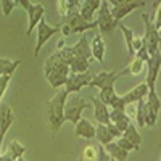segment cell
I'll return each mask as SVG.
<instances>
[{
  "mask_svg": "<svg viewBox=\"0 0 161 161\" xmlns=\"http://www.w3.org/2000/svg\"><path fill=\"white\" fill-rule=\"evenodd\" d=\"M44 74H45L48 84L52 87L60 89V87L64 86L66 79H68V76H69V64L61 58L58 50L55 53H52V55L45 60Z\"/></svg>",
  "mask_w": 161,
  "mask_h": 161,
  "instance_id": "obj_1",
  "label": "cell"
},
{
  "mask_svg": "<svg viewBox=\"0 0 161 161\" xmlns=\"http://www.w3.org/2000/svg\"><path fill=\"white\" fill-rule=\"evenodd\" d=\"M66 98H68V93L64 92V89H60L55 95H53V98L48 102V105H47V123H48L50 134L53 137L58 136L61 126L64 124L63 110H64Z\"/></svg>",
  "mask_w": 161,
  "mask_h": 161,
  "instance_id": "obj_2",
  "label": "cell"
},
{
  "mask_svg": "<svg viewBox=\"0 0 161 161\" xmlns=\"http://www.w3.org/2000/svg\"><path fill=\"white\" fill-rule=\"evenodd\" d=\"M89 29H97V23L95 21H92V23L84 21L77 11L71 13L69 16H66L64 23L60 26V32L63 37H69L73 34H86Z\"/></svg>",
  "mask_w": 161,
  "mask_h": 161,
  "instance_id": "obj_3",
  "label": "cell"
},
{
  "mask_svg": "<svg viewBox=\"0 0 161 161\" xmlns=\"http://www.w3.org/2000/svg\"><path fill=\"white\" fill-rule=\"evenodd\" d=\"M89 106H90L89 100L79 97V95H74V93H73V97L68 95V98H66V102H64V110H63L64 123L69 121V123L76 124L77 121L82 118V111L86 108H89Z\"/></svg>",
  "mask_w": 161,
  "mask_h": 161,
  "instance_id": "obj_4",
  "label": "cell"
},
{
  "mask_svg": "<svg viewBox=\"0 0 161 161\" xmlns=\"http://www.w3.org/2000/svg\"><path fill=\"white\" fill-rule=\"evenodd\" d=\"M108 5H110V11H111L113 19L119 24L124 16L130 15L134 10L145 7L147 2L145 0H140V2H137V0H108Z\"/></svg>",
  "mask_w": 161,
  "mask_h": 161,
  "instance_id": "obj_5",
  "label": "cell"
},
{
  "mask_svg": "<svg viewBox=\"0 0 161 161\" xmlns=\"http://www.w3.org/2000/svg\"><path fill=\"white\" fill-rule=\"evenodd\" d=\"M142 19L145 23V34L142 36V45L148 53V57H155L156 53H159V32L153 28L150 16L147 13L142 15Z\"/></svg>",
  "mask_w": 161,
  "mask_h": 161,
  "instance_id": "obj_6",
  "label": "cell"
},
{
  "mask_svg": "<svg viewBox=\"0 0 161 161\" xmlns=\"http://www.w3.org/2000/svg\"><path fill=\"white\" fill-rule=\"evenodd\" d=\"M97 11H98V16H97V19H95L97 29H100L102 34H111V32L116 29L118 23H116V21L113 19V16H111L108 0H102Z\"/></svg>",
  "mask_w": 161,
  "mask_h": 161,
  "instance_id": "obj_7",
  "label": "cell"
},
{
  "mask_svg": "<svg viewBox=\"0 0 161 161\" xmlns=\"http://www.w3.org/2000/svg\"><path fill=\"white\" fill-rule=\"evenodd\" d=\"M18 5H21L26 13H28V18H29V24H28V29H26V36H31V32L37 28V24L40 19H44V7L42 3H34L29 2V0H19Z\"/></svg>",
  "mask_w": 161,
  "mask_h": 161,
  "instance_id": "obj_8",
  "label": "cell"
},
{
  "mask_svg": "<svg viewBox=\"0 0 161 161\" xmlns=\"http://www.w3.org/2000/svg\"><path fill=\"white\" fill-rule=\"evenodd\" d=\"M159 114V97L155 92H148L143 102V121L145 126H155Z\"/></svg>",
  "mask_w": 161,
  "mask_h": 161,
  "instance_id": "obj_9",
  "label": "cell"
},
{
  "mask_svg": "<svg viewBox=\"0 0 161 161\" xmlns=\"http://www.w3.org/2000/svg\"><path fill=\"white\" fill-rule=\"evenodd\" d=\"M127 69H123V71H102V73H95L92 77V80L89 82L87 87L90 89H105V87H114V82L116 80L126 74Z\"/></svg>",
  "mask_w": 161,
  "mask_h": 161,
  "instance_id": "obj_10",
  "label": "cell"
},
{
  "mask_svg": "<svg viewBox=\"0 0 161 161\" xmlns=\"http://www.w3.org/2000/svg\"><path fill=\"white\" fill-rule=\"evenodd\" d=\"M60 32V26H52L48 24L45 19H40L37 24V44H36V50H34V55L37 57L42 47L48 42V40Z\"/></svg>",
  "mask_w": 161,
  "mask_h": 161,
  "instance_id": "obj_11",
  "label": "cell"
},
{
  "mask_svg": "<svg viewBox=\"0 0 161 161\" xmlns=\"http://www.w3.org/2000/svg\"><path fill=\"white\" fill-rule=\"evenodd\" d=\"M93 77V73L87 71V73H82V74H71L68 76V79H66V82L63 86L64 92L68 93V95H73V93H79L80 89L89 86V82L92 80Z\"/></svg>",
  "mask_w": 161,
  "mask_h": 161,
  "instance_id": "obj_12",
  "label": "cell"
},
{
  "mask_svg": "<svg viewBox=\"0 0 161 161\" xmlns=\"http://www.w3.org/2000/svg\"><path fill=\"white\" fill-rule=\"evenodd\" d=\"M13 121H15V114H13L11 106L7 103H0V147L3 145V139L8 129L11 127Z\"/></svg>",
  "mask_w": 161,
  "mask_h": 161,
  "instance_id": "obj_13",
  "label": "cell"
},
{
  "mask_svg": "<svg viewBox=\"0 0 161 161\" xmlns=\"http://www.w3.org/2000/svg\"><path fill=\"white\" fill-rule=\"evenodd\" d=\"M161 57L159 53H156L155 57H150L148 61H147V66H148V73H147V80L145 84L148 87V92H155V84L158 79V73H159V64H161Z\"/></svg>",
  "mask_w": 161,
  "mask_h": 161,
  "instance_id": "obj_14",
  "label": "cell"
},
{
  "mask_svg": "<svg viewBox=\"0 0 161 161\" xmlns=\"http://www.w3.org/2000/svg\"><path fill=\"white\" fill-rule=\"evenodd\" d=\"M147 93H148V87H147V84L145 82L137 84L132 90H129L126 95H121V100H123L124 108L129 106V105H132V103H137L139 100H143L147 97Z\"/></svg>",
  "mask_w": 161,
  "mask_h": 161,
  "instance_id": "obj_15",
  "label": "cell"
},
{
  "mask_svg": "<svg viewBox=\"0 0 161 161\" xmlns=\"http://www.w3.org/2000/svg\"><path fill=\"white\" fill-rule=\"evenodd\" d=\"M90 103L93 105V118L98 124H110V106H106L98 97H90Z\"/></svg>",
  "mask_w": 161,
  "mask_h": 161,
  "instance_id": "obj_16",
  "label": "cell"
},
{
  "mask_svg": "<svg viewBox=\"0 0 161 161\" xmlns=\"http://www.w3.org/2000/svg\"><path fill=\"white\" fill-rule=\"evenodd\" d=\"M98 7H100V0H80L77 13L80 15V18H82L84 21L92 23L93 15H95V11L98 10Z\"/></svg>",
  "mask_w": 161,
  "mask_h": 161,
  "instance_id": "obj_17",
  "label": "cell"
},
{
  "mask_svg": "<svg viewBox=\"0 0 161 161\" xmlns=\"http://www.w3.org/2000/svg\"><path fill=\"white\" fill-rule=\"evenodd\" d=\"M74 136L80 139H95V126H93L89 119L80 118L77 123L74 124Z\"/></svg>",
  "mask_w": 161,
  "mask_h": 161,
  "instance_id": "obj_18",
  "label": "cell"
},
{
  "mask_svg": "<svg viewBox=\"0 0 161 161\" xmlns=\"http://www.w3.org/2000/svg\"><path fill=\"white\" fill-rule=\"evenodd\" d=\"M110 124H113L118 130L124 132L127 129V126L130 124V118L123 110H111L110 108Z\"/></svg>",
  "mask_w": 161,
  "mask_h": 161,
  "instance_id": "obj_19",
  "label": "cell"
},
{
  "mask_svg": "<svg viewBox=\"0 0 161 161\" xmlns=\"http://www.w3.org/2000/svg\"><path fill=\"white\" fill-rule=\"evenodd\" d=\"M90 52H92V58H95L97 61H103L105 60V42H103V37L100 34H95V37L92 39L90 42Z\"/></svg>",
  "mask_w": 161,
  "mask_h": 161,
  "instance_id": "obj_20",
  "label": "cell"
},
{
  "mask_svg": "<svg viewBox=\"0 0 161 161\" xmlns=\"http://www.w3.org/2000/svg\"><path fill=\"white\" fill-rule=\"evenodd\" d=\"M3 150V148H2ZM24 153H26V147L21 145L18 140H11L8 145H7V150L2 152V155L8 156L10 159H15L18 161L19 158H24Z\"/></svg>",
  "mask_w": 161,
  "mask_h": 161,
  "instance_id": "obj_21",
  "label": "cell"
},
{
  "mask_svg": "<svg viewBox=\"0 0 161 161\" xmlns=\"http://www.w3.org/2000/svg\"><path fill=\"white\" fill-rule=\"evenodd\" d=\"M79 3H80V0H58L57 2L58 15L63 16V18L69 16L71 13L79 10Z\"/></svg>",
  "mask_w": 161,
  "mask_h": 161,
  "instance_id": "obj_22",
  "label": "cell"
},
{
  "mask_svg": "<svg viewBox=\"0 0 161 161\" xmlns=\"http://www.w3.org/2000/svg\"><path fill=\"white\" fill-rule=\"evenodd\" d=\"M103 148H105V152L108 153V156H110L111 159H116V161H126L127 156H129V153H127L126 150L121 148V147H119L114 140L110 142L108 145H105Z\"/></svg>",
  "mask_w": 161,
  "mask_h": 161,
  "instance_id": "obj_23",
  "label": "cell"
},
{
  "mask_svg": "<svg viewBox=\"0 0 161 161\" xmlns=\"http://www.w3.org/2000/svg\"><path fill=\"white\" fill-rule=\"evenodd\" d=\"M121 137L126 139L130 145H134V147H136V148L139 150V147H140V143H142V137H140V134H139L137 127L134 126V124H129L127 129H126L123 134H121Z\"/></svg>",
  "mask_w": 161,
  "mask_h": 161,
  "instance_id": "obj_24",
  "label": "cell"
},
{
  "mask_svg": "<svg viewBox=\"0 0 161 161\" xmlns=\"http://www.w3.org/2000/svg\"><path fill=\"white\" fill-rule=\"evenodd\" d=\"M21 60H10V58H0V76H13L15 71L19 68Z\"/></svg>",
  "mask_w": 161,
  "mask_h": 161,
  "instance_id": "obj_25",
  "label": "cell"
},
{
  "mask_svg": "<svg viewBox=\"0 0 161 161\" xmlns=\"http://www.w3.org/2000/svg\"><path fill=\"white\" fill-rule=\"evenodd\" d=\"M95 139L98 140V143H100L102 147L108 145L110 142L114 140V137L111 136L108 126H105V124H97V126H95Z\"/></svg>",
  "mask_w": 161,
  "mask_h": 161,
  "instance_id": "obj_26",
  "label": "cell"
},
{
  "mask_svg": "<svg viewBox=\"0 0 161 161\" xmlns=\"http://www.w3.org/2000/svg\"><path fill=\"white\" fill-rule=\"evenodd\" d=\"M119 29L123 31L124 34V39H126V44H127V53H129V57H134V50H132V44H134V37H136V34H134L127 26H124L123 23H119Z\"/></svg>",
  "mask_w": 161,
  "mask_h": 161,
  "instance_id": "obj_27",
  "label": "cell"
},
{
  "mask_svg": "<svg viewBox=\"0 0 161 161\" xmlns=\"http://www.w3.org/2000/svg\"><path fill=\"white\" fill-rule=\"evenodd\" d=\"M143 68H145V61H142V60H139V58H136L134 57V60L130 61V64L127 66V73H130L132 76H139L142 71H143Z\"/></svg>",
  "mask_w": 161,
  "mask_h": 161,
  "instance_id": "obj_28",
  "label": "cell"
},
{
  "mask_svg": "<svg viewBox=\"0 0 161 161\" xmlns=\"http://www.w3.org/2000/svg\"><path fill=\"white\" fill-rule=\"evenodd\" d=\"M114 87H105V89H100V93H98V100L100 102H103L106 106H108V103H110V100L113 98V95H114Z\"/></svg>",
  "mask_w": 161,
  "mask_h": 161,
  "instance_id": "obj_29",
  "label": "cell"
},
{
  "mask_svg": "<svg viewBox=\"0 0 161 161\" xmlns=\"http://www.w3.org/2000/svg\"><path fill=\"white\" fill-rule=\"evenodd\" d=\"M80 158H82L84 161H95L97 159V147H92V145L86 147L82 155H80Z\"/></svg>",
  "mask_w": 161,
  "mask_h": 161,
  "instance_id": "obj_30",
  "label": "cell"
},
{
  "mask_svg": "<svg viewBox=\"0 0 161 161\" xmlns=\"http://www.w3.org/2000/svg\"><path fill=\"white\" fill-rule=\"evenodd\" d=\"M0 5H2L3 16H10V13L13 11V8L18 5V2H16V0H2V2H0Z\"/></svg>",
  "mask_w": 161,
  "mask_h": 161,
  "instance_id": "obj_31",
  "label": "cell"
},
{
  "mask_svg": "<svg viewBox=\"0 0 161 161\" xmlns=\"http://www.w3.org/2000/svg\"><path fill=\"white\" fill-rule=\"evenodd\" d=\"M11 77H13V76H10V74H7V76H0V102H2V97H3V93H5L8 84H10Z\"/></svg>",
  "mask_w": 161,
  "mask_h": 161,
  "instance_id": "obj_32",
  "label": "cell"
},
{
  "mask_svg": "<svg viewBox=\"0 0 161 161\" xmlns=\"http://www.w3.org/2000/svg\"><path fill=\"white\" fill-rule=\"evenodd\" d=\"M114 142H116V143H118V145H119L123 150H126L127 153H129V152H136V150H137L136 147H134V145H130V143H129L126 139H123V137H119V139H118V140H114Z\"/></svg>",
  "mask_w": 161,
  "mask_h": 161,
  "instance_id": "obj_33",
  "label": "cell"
},
{
  "mask_svg": "<svg viewBox=\"0 0 161 161\" xmlns=\"http://www.w3.org/2000/svg\"><path fill=\"white\" fill-rule=\"evenodd\" d=\"M95 161H110V156H108V153L105 152V148L100 145V147H97V159Z\"/></svg>",
  "mask_w": 161,
  "mask_h": 161,
  "instance_id": "obj_34",
  "label": "cell"
},
{
  "mask_svg": "<svg viewBox=\"0 0 161 161\" xmlns=\"http://www.w3.org/2000/svg\"><path fill=\"white\" fill-rule=\"evenodd\" d=\"M0 161H15V159H10L8 156H5V155H2V158H0Z\"/></svg>",
  "mask_w": 161,
  "mask_h": 161,
  "instance_id": "obj_35",
  "label": "cell"
},
{
  "mask_svg": "<svg viewBox=\"0 0 161 161\" xmlns=\"http://www.w3.org/2000/svg\"><path fill=\"white\" fill-rule=\"evenodd\" d=\"M77 161H84V159H82V158H80V156H79V159H77Z\"/></svg>",
  "mask_w": 161,
  "mask_h": 161,
  "instance_id": "obj_36",
  "label": "cell"
},
{
  "mask_svg": "<svg viewBox=\"0 0 161 161\" xmlns=\"http://www.w3.org/2000/svg\"><path fill=\"white\" fill-rule=\"evenodd\" d=\"M110 161H116V159H111V158H110Z\"/></svg>",
  "mask_w": 161,
  "mask_h": 161,
  "instance_id": "obj_37",
  "label": "cell"
}]
</instances>
